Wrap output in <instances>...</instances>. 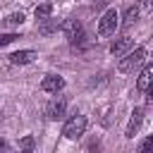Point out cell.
<instances>
[{"label": "cell", "mask_w": 153, "mask_h": 153, "mask_svg": "<svg viewBox=\"0 0 153 153\" xmlns=\"http://www.w3.org/2000/svg\"><path fill=\"white\" fill-rule=\"evenodd\" d=\"M62 31H65V36H67V41H69L72 45H81V43H84V38H86L84 26H81L76 19L65 22V24H62Z\"/></svg>", "instance_id": "277c9868"}, {"label": "cell", "mask_w": 153, "mask_h": 153, "mask_svg": "<svg viewBox=\"0 0 153 153\" xmlns=\"http://www.w3.org/2000/svg\"><path fill=\"white\" fill-rule=\"evenodd\" d=\"M33 14H36V19H48L50 14H53V2H41V5H36V10H33Z\"/></svg>", "instance_id": "8fae6325"}, {"label": "cell", "mask_w": 153, "mask_h": 153, "mask_svg": "<svg viewBox=\"0 0 153 153\" xmlns=\"http://www.w3.org/2000/svg\"><path fill=\"white\" fill-rule=\"evenodd\" d=\"M41 88H43L45 93H57V91H62V88H65V79H62V76H57V74H48V76H43Z\"/></svg>", "instance_id": "5b68a950"}, {"label": "cell", "mask_w": 153, "mask_h": 153, "mask_svg": "<svg viewBox=\"0 0 153 153\" xmlns=\"http://www.w3.org/2000/svg\"><path fill=\"white\" fill-rule=\"evenodd\" d=\"M131 45H134V41H131V36H120V38H117V41H115V43L110 45V53L120 57V55H124V53H127V50H129Z\"/></svg>", "instance_id": "ba28073f"}, {"label": "cell", "mask_w": 153, "mask_h": 153, "mask_svg": "<svg viewBox=\"0 0 153 153\" xmlns=\"http://www.w3.org/2000/svg\"><path fill=\"white\" fill-rule=\"evenodd\" d=\"M36 57H38L36 50H17V53L10 55V62H12V65H29V62H33Z\"/></svg>", "instance_id": "9c48e42d"}, {"label": "cell", "mask_w": 153, "mask_h": 153, "mask_svg": "<svg viewBox=\"0 0 153 153\" xmlns=\"http://www.w3.org/2000/svg\"><path fill=\"white\" fill-rule=\"evenodd\" d=\"M151 72H153V67L146 62L143 65V69H141V74H139V79H136V88L143 93L146 88H151Z\"/></svg>", "instance_id": "30bf717a"}, {"label": "cell", "mask_w": 153, "mask_h": 153, "mask_svg": "<svg viewBox=\"0 0 153 153\" xmlns=\"http://www.w3.org/2000/svg\"><path fill=\"white\" fill-rule=\"evenodd\" d=\"M19 38V33H0V48H5V45H10V43H14Z\"/></svg>", "instance_id": "5bb4252c"}, {"label": "cell", "mask_w": 153, "mask_h": 153, "mask_svg": "<svg viewBox=\"0 0 153 153\" xmlns=\"http://www.w3.org/2000/svg\"><path fill=\"white\" fill-rule=\"evenodd\" d=\"M84 131H86V117H84V115L69 117V120L65 122V127H62V134H65V139H69V141L79 139Z\"/></svg>", "instance_id": "7a4b0ae2"}, {"label": "cell", "mask_w": 153, "mask_h": 153, "mask_svg": "<svg viewBox=\"0 0 153 153\" xmlns=\"http://www.w3.org/2000/svg\"><path fill=\"white\" fill-rule=\"evenodd\" d=\"M33 143H36V141H33V136H24V139L19 141V146H22L24 151H31V148H33Z\"/></svg>", "instance_id": "9a60e30c"}, {"label": "cell", "mask_w": 153, "mask_h": 153, "mask_svg": "<svg viewBox=\"0 0 153 153\" xmlns=\"http://www.w3.org/2000/svg\"><path fill=\"white\" fill-rule=\"evenodd\" d=\"M151 5H153V0H143V10H151Z\"/></svg>", "instance_id": "e0dca14e"}, {"label": "cell", "mask_w": 153, "mask_h": 153, "mask_svg": "<svg viewBox=\"0 0 153 153\" xmlns=\"http://www.w3.org/2000/svg\"><path fill=\"white\" fill-rule=\"evenodd\" d=\"M146 62V48H134L131 53H127L122 60H120V72L122 74H129V72H134L136 67H141Z\"/></svg>", "instance_id": "6da1fadb"}, {"label": "cell", "mask_w": 153, "mask_h": 153, "mask_svg": "<svg viewBox=\"0 0 153 153\" xmlns=\"http://www.w3.org/2000/svg\"><path fill=\"white\" fill-rule=\"evenodd\" d=\"M117 10L115 7H110V10H105L103 12V17H100V22H98V36H112L115 33V29H117Z\"/></svg>", "instance_id": "3957f363"}, {"label": "cell", "mask_w": 153, "mask_h": 153, "mask_svg": "<svg viewBox=\"0 0 153 153\" xmlns=\"http://www.w3.org/2000/svg\"><path fill=\"white\" fill-rule=\"evenodd\" d=\"M139 19V7H127V12H124V22H122V26H131L134 22Z\"/></svg>", "instance_id": "4fadbf2b"}, {"label": "cell", "mask_w": 153, "mask_h": 153, "mask_svg": "<svg viewBox=\"0 0 153 153\" xmlns=\"http://www.w3.org/2000/svg\"><path fill=\"white\" fill-rule=\"evenodd\" d=\"M5 148H7V143H5L2 139H0V151H5Z\"/></svg>", "instance_id": "ac0fdd59"}, {"label": "cell", "mask_w": 153, "mask_h": 153, "mask_svg": "<svg viewBox=\"0 0 153 153\" xmlns=\"http://www.w3.org/2000/svg\"><path fill=\"white\" fill-rule=\"evenodd\" d=\"M65 110H67V100H65V98H55V100L48 103L45 115H48L50 120H60V117L65 115Z\"/></svg>", "instance_id": "8992f818"}, {"label": "cell", "mask_w": 153, "mask_h": 153, "mask_svg": "<svg viewBox=\"0 0 153 153\" xmlns=\"http://www.w3.org/2000/svg\"><path fill=\"white\" fill-rule=\"evenodd\" d=\"M151 146H153V136H148V139H146V141L141 143V153H146V151H148Z\"/></svg>", "instance_id": "2e32d148"}, {"label": "cell", "mask_w": 153, "mask_h": 153, "mask_svg": "<svg viewBox=\"0 0 153 153\" xmlns=\"http://www.w3.org/2000/svg\"><path fill=\"white\" fill-rule=\"evenodd\" d=\"M98 2H108V0H98Z\"/></svg>", "instance_id": "d6986e66"}, {"label": "cell", "mask_w": 153, "mask_h": 153, "mask_svg": "<svg viewBox=\"0 0 153 153\" xmlns=\"http://www.w3.org/2000/svg\"><path fill=\"white\" fill-rule=\"evenodd\" d=\"M24 12H12V14H7L2 22H5V26H19V24H24Z\"/></svg>", "instance_id": "7c38bea8"}, {"label": "cell", "mask_w": 153, "mask_h": 153, "mask_svg": "<svg viewBox=\"0 0 153 153\" xmlns=\"http://www.w3.org/2000/svg\"><path fill=\"white\" fill-rule=\"evenodd\" d=\"M141 122H143V110H141V108H136V110L131 112V117H129V124H127V131H124V136H127V139H134V134L139 131Z\"/></svg>", "instance_id": "52a82bcc"}]
</instances>
